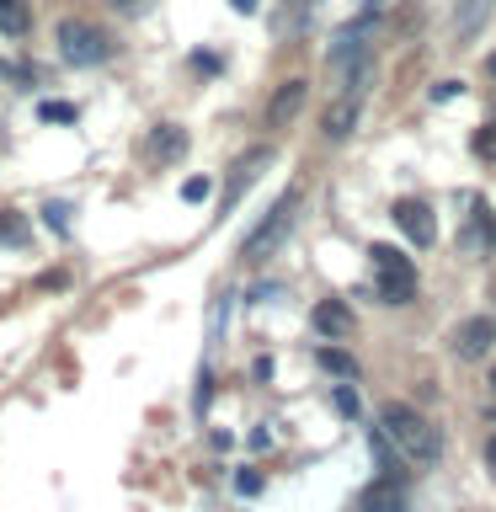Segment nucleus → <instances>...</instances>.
Returning <instances> with one entry per match:
<instances>
[{
	"label": "nucleus",
	"instance_id": "1",
	"mask_svg": "<svg viewBox=\"0 0 496 512\" xmlns=\"http://www.w3.org/2000/svg\"><path fill=\"white\" fill-rule=\"evenodd\" d=\"M379 432L395 443V454L411 459V464H432V459H438V448H443L438 427H432L416 406H406V400H390V406L379 411Z\"/></svg>",
	"mask_w": 496,
	"mask_h": 512
},
{
	"label": "nucleus",
	"instance_id": "2",
	"mask_svg": "<svg viewBox=\"0 0 496 512\" xmlns=\"http://www.w3.org/2000/svg\"><path fill=\"white\" fill-rule=\"evenodd\" d=\"M299 203H304V187H288L278 203L267 208V219L256 224V230L246 235V246H240V256H246V262H262V256H272L283 246V235L294 230V214H299Z\"/></svg>",
	"mask_w": 496,
	"mask_h": 512
},
{
	"label": "nucleus",
	"instance_id": "3",
	"mask_svg": "<svg viewBox=\"0 0 496 512\" xmlns=\"http://www.w3.org/2000/svg\"><path fill=\"white\" fill-rule=\"evenodd\" d=\"M54 38H59V59H64V64H102V59L112 54L107 32L91 27V22H80V16H64Z\"/></svg>",
	"mask_w": 496,
	"mask_h": 512
},
{
	"label": "nucleus",
	"instance_id": "4",
	"mask_svg": "<svg viewBox=\"0 0 496 512\" xmlns=\"http://www.w3.org/2000/svg\"><path fill=\"white\" fill-rule=\"evenodd\" d=\"M390 219H395V230L411 240V246H432L438 240V224H432V208L422 203V198H400L395 208H390Z\"/></svg>",
	"mask_w": 496,
	"mask_h": 512
},
{
	"label": "nucleus",
	"instance_id": "5",
	"mask_svg": "<svg viewBox=\"0 0 496 512\" xmlns=\"http://www.w3.org/2000/svg\"><path fill=\"white\" fill-rule=\"evenodd\" d=\"M304 102H310V80H283L267 102V128H288L304 112Z\"/></svg>",
	"mask_w": 496,
	"mask_h": 512
},
{
	"label": "nucleus",
	"instance_id": "6",
	"mask_svg": "<svg viewBox=\"0 0 496 512\" xmlns=\"http://www.w3.org/2000/svg\"><path fill=\"white\" fill-rule=\"evenodd\" d=\"M491 342H496V320H491V315H475V320H464V326L454 331V352H459L464 363L486 358Z\"/></svg>",
	"mask_w": 496,
	"mask_h": 512
},
{
	"label": "nucleus",
	"instance_id": "7",
	"mask_svg": "<svg viewBox=\"0 0 496 512\" xmlns=\"http://www.w3.org/2000/svg\"><path fill=\"white\" fill-rule=\"evenodd\" d=\"M272 166V150H267V144H256V150H246V155H240L235 160V166H230V187H224V208H230L235 198H240V192H246L251 182H256V176H262Z\"/></svg>",
	"mask_w": 496,
	"mask_h": 512
},
{
	"label": "nucleus",
	"instance_id": "8",
	"mask_svg": "<svg viewBox=\"0 0 496 512\" xmlns=\"http://www.w3.org/2000/svg\"><path fill=\"white\" fill-rule=\"evenodd\" d=\"M144 155H150L155 166L182 160V155H187V128H182V123H155V128H150V144H144Z\"/></svg>",
	"mask_w": 496,
	"mask_h": 512
},
{
	"label": "nucleus",
	"instance_id": "9",
	"mask_svg": "<svg viewBox=\"0 0 496 512\" xmlns=\"http://www.w3.org/2000/svg\"><path fill=\"white\" fill-rule=\"evenodd\" d=\"M310 320H315V331L326 336V342L352 336V304H342V299H320L315 310H310Z\"/></svg>",
	"mask_w": 496,
	"mask_h": 512
},
{
	"label": "nucleus",
	"instance_id": "10",
	"mask_svg": "<svg viewBox=\"0 0 496 512\" xmlns=\"http://www.w3.org/2000/svg\"><path fill=\"white\" fill-rule=\"evenodd\" d=\"M358 112H363V107H358V96H336V102L320 112V134H326L331 144H342L352 128H358Z\"/></svg>",
	"mask_w": 496,
	"mask_h": 512
},
{
	"label": "nucleus",
	"instance_id": "11",
	"mask_svg": "<svg viewBox=\"0 0 496 512\" xmlns=\"http://www.w3.org/2000/svg\"><path fill=\"white\" fill-rule=\"evenodd\" d=\"M352 512H406V496H400V486H395L390 475H384V480H374V486L358 491Z\"/></svg>",
	"mask_w": 496,
	"mask_h": 512
},
{
	"label": "nucleus",
	"instance_id": "12",
	"mask_svg": "<svg viewBox=\"0 0 496 512\" xmlns=\"http://www.w3.org/2000/svg\"><path fill=\"white\" fill-rule=\"evenodd\" d=\"M379 294H384V304H411V299H416V272H411V262L379 267Z\"/></svg>",
	"mask_w": 496,
	"mask_h": 512
},
{
	"label": "nucleus",
	"instance_id": "13",
	"mask_svg": "<svg viewBox=\"0 0 496 512\" xmlns=\"http://www.w3.org/2000/svg\"><path fill=\"white\" fill-rule=\"evenodd\" d=\"M486 16H491V0H454V38L470 43L486 27Z\"/></svg>",
	"mask_w": 496,
	"mask_h": 512
},
{
	"label": "nucleus",
	"instance_id": "14",
	"mask_svg": "<svg viewBox=\"0 0 496 512\" xmlns=\"http://www.w3.org/2000/svg\"><path fill=\"white\" fill-rule=\"evenodd\" d=\"M491 240H496V219L486 214V208H475V219H470V230H464V240H459V251L464 256H486L491 251Z\"/></svg>",
	"mask_w": 496,
	"mask_h": 512
},
{
	"label": "nucleus",
	"instance_id": "15",
	"mask_svg": "<svg viewBox=\"0 0 496 512\" xmlns=\"http://www.w3.org/2000/svg\"><path fill=\"white\" fill-rule=\"evenodd\" d=\"M27 27H32L27 0H0V32H6V38H27Z\"/></svg>",
	"mask_w": 496,
	"mask_h": 512
},
{
	"label": "nucleus",
	"instance_id": "16",
	"mask_svg": "<svg viewBox=\"0 0 496 512\" xmlns=\"http://www.w3.org/2000/svg\"><path fill=\"white\" fill-rule=\"evenodd\" d=\"M315 363L326 368V374H336V379H358V363H352L342 347H320V352H315Z\"/></svg>",
	"mask_w": 496,
	"mask_h": 512
},
{
	"label": "nucleus",
	"instance_id": "17",
	"mask_svg": "<svg viewBox=\"0 0 496 512\" xmlns=\"http://www.w3.org/2000/svg\"><path fill=\"white\" fill-rule=\"evenodd\" d=\"M331 406L342 411V416H352V422H358L363 400H358V390H352V384H336V390H331Z\"/></svg>",
	"mask_w": 496,
	"mask_h": 512
},
{
	"label": "nucleus",
	"instance_id": "18",
	"mask_svg": "<svg viewBox=\"0 0 496 512\" xmlns=\"http://www.w3.org/2000/svg\"><path fill=\"white\" fill-rule=\"evenodd\" d=\"M38 118H43V123H75V118H80V107H75V102H43V107H38Z\"/></svg>",
	"mask_w": 496,
	"mask_h": 512
},
{
	"label": "nucleus",
	"instance_id": "19",
	"mask_svg": "<svg viewBox=\"0 0 496 512\" xmlns=\"http://www.w3.org/2000/svg\"><path fill=\"white\" fill-rule=\"evenodd\" d=\"M0 240H6V246H22V240H27V224H22V214H11V208L0 214Z\"/></svg>",
	"mask_w": 496,
	"mask_h": 512
},
{
	"label": "nucleus",
	"instance_id": "20",
	"mask_svg": "<svg viewBox=\"0 0 496 512\" xmlns=\"http://www.w3.org/2000/svg\"><path fill=\"white\" fill-rule=\"evenodd\" d=\"M470 150H475L480 160H496V123H486V128H475Z\"/></svg>",
	"mask_w": 496,
	"mask_h": 512
},
{
	"label": "nucleus",
	"instance_id": "21",
	"mask_svg": "<svg viewBox=\"0 0 496 512\" xmlns=\"http://www.w3.org/2000/svg\"><path fill=\"white\" fill-rule=\"evenodd\" d=\"M208 400H214V374H208V368H203V374H198V395H192V411H208Z\"/></svg>",
	"mask_w": 496,
	"mask_h": 512
},
{
	"label": "nucleus",
	"instance_id": "22",
	"mask_svg": "<svg viewBox=\"0 0 496 512\" xmlns=\"http://www.w3.org/2000/svg\"><path fill=\"white\" fill-rule=\"evenodd\" d=\"M43 219H48V230H59V235H64V230H70V203H48V208H43Z\"/></svg>",
	"mask_w": 496,
	"mask_h": 512
},
{
	"label": "nucleus",
	"instance_id": "23",
	"mask_svg": "<svg viewBox=\"0 0 496 512\" xmlns=\"http://www.w3.org/2000/svg\"><path fill=\"white\" fill-rule=\"evenodd\" d=\"M208 192H214V187H208V176H187V182H182V198L187 203H203Z\"/></svg>",
	"mask_w": 496,
	"mask_h": 512
},
{
	"label": "nucleus",
	"instance_id": "24",
	"mask_svg": "<svg viewBox=\"0 0 496 512\" xmlns=\"http://www.w3.org/2000/svg\"><path fill=\"white\" fill-rule=\"evenodd\" d=\"M235 491H240V496H256V491H262V475H256V470H240V475H235Z\"/></svg>",
	"mask_w": 496,
	"mask_h": 512
},
{
	"label": "nucleus",
	"instance_id": "25",
	"mask_svg": "<svg viewBox=\"0 0 496 512\" xmlns=\"http://www.w3.org/2000/svg\"><path fill=\"white\" fill-rule=\"evenodd\" d=\"M464 86H459V80H443V86H432V102H454V96H459Z\"/></svg>",
	"mask_w": 496,
	"mask_h": 512
},
{
	"label": "nucleus",
	"instance_id": "26",
	"mask_svg": "<svg viewBox=\"0 0 496 512\" xmlns=\"http://www.w3.org/2000/svg\"><path fill=\"white\" fill-rule=\"evenodd\" d=\"M112 6H118V11H123V16H139V11H144V6H150V0H112Z\"/></svg>",
	"mask_w": 496,
	"mask_h": 512
},
{
	"label": "nucleus",
	"instance_id": "27",
	"mask_svg": "<svg viewBox=\"0 0 496 512\" xmlns=\"http://www.w3.org/2000/svg\"><path fill=\"white\" fill-rule=\"evenodd\" d=\"M251 448H256V454H262V448H272V432L256 427V432H251Z\"/></svg>",
	"mask_w": 496,
	"mask_h": 512
},
{
	"label": "nucleus",
	"instance_id": "28",
	"mask_svg": "<svg viewBox=\"0 0 496 512\" xmlns=\"http://www.w3.org/2000/svg\"><path fill=\"white\" fill-rule=\"evenodd\" d=\"M230 6H235L240 16H251V11H256V0H230Z\"/></svg>",
	"mask_w": 496,
	"mask_h": 512
},
{
	"label": "nucleus",
	"instance_id": "29",
	"mask_svg": "<svg viewBox=\"0 0 496 512\" xmlns=\"http://www.w3.org/2000/svg\"><path fill=\"white\" fill-rule=\"evenodd\" d=\"M486 464H491V475H496V438L486 443Z\"/></svg>",
	"mask_w": 496,
	"mask_h": 512
},
{
	"label": "nucleus",
	"instance_id": "30",
	"mask_svg": "<svg viewBox=\"0 0 496 512\" xmlns=\"http://www.w3.org/2000/svg\"><path fill=\"white\" fill-rule=\"evenodd\" d=\"M486 70H491V75H496V54H491V59H486Z\"/></svg>",
	"mask_w": 496,
	"mask_h": 512
},
{
	"label": "nucleus",
	"instance_id": "31",
	"mask_svg": "<svg viewBox=\"0 0 496 512\" xmlns=\"http://www.w3.org/2000/svg\"><path fill=\"white\" fill-rule=\"evenodd\" d=\"M491 390H496V368H491Z\"/></svg>",
	"mask_w": 496,
	"mask_h": 512
}]
</instances>
